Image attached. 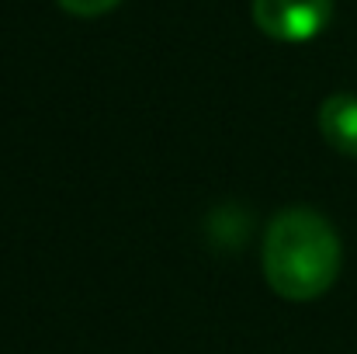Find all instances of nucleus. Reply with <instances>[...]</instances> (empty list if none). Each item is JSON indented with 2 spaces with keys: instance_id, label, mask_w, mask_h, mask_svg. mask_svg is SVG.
<instances>
[{
  "instance_id": "f257e3e1",
  "label": "nucleus",
  "mask_w": 357,
  "mask_h": 354,
  "mask_svg": "<svg viewBox=\"0 0 357 354\" xmlns=\"http://www.w3.org/2000/svg\"><path fill=\"white\" fill-rule=\"evenodd\" d=\"M264 278L288 302H312L333 288L344 246L326 216L316 209H284L264 233Z\"/></svg>"
},
{
  "instance_id": "f03ea898",
  "label": "nucleus",
  "mask_w": 357,
  "mask_h": 354,
  "mask_svg": "<svg viewBox=\"0 0 357 354\" xmlns=\"http://www.w3.org/2000/svg\"><path fill=\"white\" fill-rule=\"evenodd\" d=\"M250 14L274 42H312L333 21V0H253Z\"/></svg>"
},
{
  "instance_id": "7ed1b4c3",
  "label": "nucleus",
  "mask_w": 357,
  "mask_h": 354,
  "mask_svg": "<svg viewBox=\"0 0 357 354\" xmlns=\"http://www.w3.org/2000/svg\"><path fill=\"white\" fill-rule=\"evenodd\" d=\"M319 132L337 153L357 160V94H330L319 105Z\"/></svg>"
},
{
  "instance_id": "20e7f679",
  "label": "nucleus",
  "mask_w": 357,
  "mask_h": 354,
  "mask_svg": "<svg viewBox=\"0 0 357 354\" xmlns=\"http://www.w3.org/2000/svg\"><path fill=\"white\" fill-rule=\"evenodd\" d=\"M56 3L73 17H101V14L115 10L121 0H56Z\"/></svg>"
}]
</instances>
